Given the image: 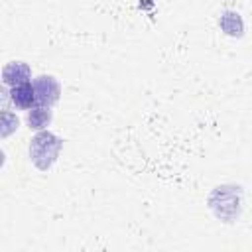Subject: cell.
I'll return each instance as SVG.
<instances>
[{
  "mask_svg": "<svg viewBox=\"0 0 252 252\" xmlns=\"http://www.w3.org/2000/svg\"><path fill=\"white\" fill-rule=\"evenodd\" d=\"M59 150H61V140L51 134V132H39L37 136L32 138V144H30V159L33 161L35 167L39 169H49L57 156H59Z\"/></svg>",
  "mask_w": 252,
  "mask_h": 252,
  "instance_id": "1",
  "label": "cell"
},
{
  "mask_svg": "<svg viewBox=\"0 0 252 252\" xmlns=\"http://www.w3.org/2000/svg\"><path fill=\"white\" fill-rule=\"evenodd\" d=\"M33 89H35V98L41 106H53L59 100L61 94V87L57 83L55 77L51 75H41L37 79H33Z\"/></svg>",
  "mask_w": 252,
  "mask_h": 252,
  "instance_id": "2",
  "label": "cell"
},
{
  "mask_svg": "<svg viewBox=\"0 0 252 252\" xmlns=\"http://www.w3.org/2000/svg\"><path fill=\"white\" fill-rule=\"evenodd\" d=\"M234 187H217L215 191H213V195H217V197H220L222 199V207L220 209H217L215 213H217V217H220V219H232L234 215H238V205H240V191H238V187H236V191H232Z\"/></svg>",
  "mask_w": 252,
  "mask_h": 252,
  "instance_id": "3",
  "label": "cell"
},
{
  "mask_svg": "<svg viewBox=\"0 0 252 252\" xmlns=\"http://www.w3.org/2000/svg\"><path fill=\"white\" fill-rule=\"evenodd\" d=\"M30 77H32V71L22 61H12L2 69V81H4L6 87H16V85H22V83H30Z\"/></svg>",
  "mask_w": 252,
  "mask_h": 252,
  "instance_id": "4",
  "label": "cell"
},
{
  "mask_svg": "<svg viewBox=\"0 0 252 252\" xmlns=\"http://www.w3.org/2000/svg\"><path fill=\"white\" fill-rule=\"evenodd\" d=\"M10 100L16 108H22V110H30L37 98H35V89L32 83H22V85H16V87H10Z\"/></svg>",
  "mask_w": 252,
  "mask_h": 252,
  "instance_id": "5",
  "label": "cell"
},
{
  "mask_svg": "<svg viewBox=\"0 0 252 252\" xmlns=\"http://www.w3.org/2000/svg\"><path fill=\"white\" fill-rule=\"evenodd\" d=\"M219 26L226 35H232V37H240L244 33V22H242L240 14L232 12V10L222 12V16L219 18Z\"/></svg>",
  "mask_w": 252,
  "mask_h": 252,
  "instance_id": "6",
  "label": "cell"
},
{
  "mask_svg": "<svg viewBox=\"0 0 252 252\" xmlns=\"http://www.w3.org/2000/svg\"><path fill=\"white\" fill-rule=\"evenodd\" d=\"M51 122V110L49 106H35L28 112V124L33 130H43Z\"/></svg>",
  "mask_w": 252,
  "mask_h": 252,
  "instance_id": "7",
  "label": "cell"
},
{
  "mask_svg": "<svg viewBox=\"0 0 252 252\" xmlns=\"http://www.w3.org/2000/svg\"><path fill=\"white\" fill-rule=\"evenodd\" d=\"M2 124H4V128H2V136H8L14 128H18V118L12 116L10 112H4V114H2Z\"/></svg>",
  "mask_w": 252,
  "mask_h": 252,
  "instance_id": "8",
  "label": "cell"
}]
</instances>
